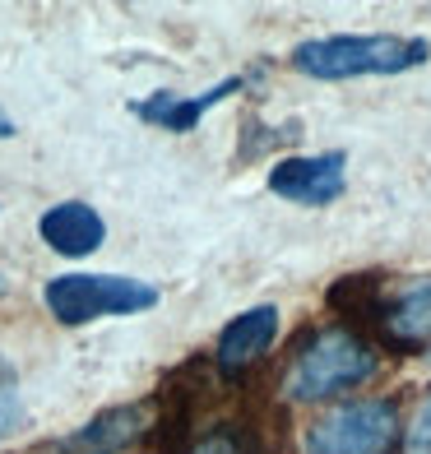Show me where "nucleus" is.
Wrapping results in <instances>:
<instances>
[{"label":"nucleus","instance_id":"1","mask_svg":"<svg viewBox=\"0 0 431 454\" xmlns=\"http://www.w3.org/2000/svg\"><path fill=\"white\" fill-rule=\"evenodd\" d=\"M293 70L306 79H380V74H408L431 60L427 37H404V33H334V37H311L293 47Z\"/></svg>","mask_w":431,"mask_h":454},{"label":"nucleus","instance_id":"2","mask_svg":"<svg viewBox=\"0 0 431 454\" xmlns=\"http://www.w3.org/2000/svg\"><path fill=\"white\" fill-rule=\"evenodd\" d=\"M372 376H376L372 343L343 325H330V329H316L297 348V357L283 376V389L293 403H320V399L343 395V389L366 385Z\"/></svg>","mask_w":431,"mask_h":454},{"label":"nucleus","instance_id":"3","mask_svg":"<svg viewBox=\"0 0 431 454\" xmlns=\"http://www.w3.org/2000/svg\"><path fill=\"white\" fill-rule=\"evenodd\" d=\"M47 311L60 325H89L102 316H139L158 306V287L121 274H56L43 287Z\"/></svg>","mask_w":431,"mask_h":454},{"label":"nucleus","instance_id":"4","mask_svg":"<svg viewBox=\"0 0 431 454\" xmlns=\"http://www.w3.org/2000/svg\"><path fill=\"white\" fill-rule=\"evenodd\" d=\"M399 441V408L389 399H348L306 431V454H389Z\"/></svg>","mask_w":431,"mask_h":454},{"label":"nucleus","instance_id":"5","mask_svg":"<svg viewBox=\"0 0 431 454\" xmlns=\"http://www.w3.org/2000/svg\"><path fill=\"white\" fill-rule=\"evenodd\" d=\"M348 185V153H311V158H278L270 168V191L302 209H320L334 204Z\"/></svg>","mask_w":431,"mask_h":454},{"label":"nucleus","instance_id":"6","mask_svg":"<svg viewBox=\"0 0 431 454\" xmlns=\"http://www.w3.org/2000/svg\"><path fill=\"white\" fill-rule=\"evenodd\" d=\"M139 436H149V403H116V408L93 412L70 436L51 441L43 454H121Z\"/></svg>","mask_w":431,"mask_h":454},{"label":"nucleus","instance_id":"7","mask_svg":"<svg viewBox=\"0 0 431 454\" xmlns=\"http://www.w3.org/2000/svg\"><path fill=\"white\" fill-rule=\"evenodd\" d=\"M274 339H278V306L260 301V306H251V311H241L223 325V334L214 343V366L223 376H241L246 366H255L270 353Z\"/></svg>","mask_w":431,"mask_h":454},{"label":"nucleus","instance_id":"8","mask_svg":"<svg viewBox=\"0 0 431 454\" xmlns=\"http://www.w3.org/2000/svg\"><path fill=\"white\" fill-rule=\"evenodd\" d=\"M246 89V74H228V79H218L214 89H204L195 98H181V93H153V98H144V102H130V112L139 121H149V126L158 130H172V135H191L200 126V116L204 112H214L218 102H228L232 93Z\"/></svg>","mask_w":431,"mask_h":454},{"label":"nucleus","instance_id":"9","mask_svg":"<svg viewBox=\"0 0 431 454\" xmlns=\"http://www.w3.org/2000/svg\"><path fill=\"white\" fill-rule=\"evenodd\" d=\"M37 237H43L56 255H93L102 241H107V223L93 204L84 200H66V204H51V209L37 218Z\"/></svg>","mask_w":431,"mask_h":454},{"label":"nucleus","instance_id":"10","mask_svg":"<svg viewBox=\"0 0 431 454\" xmlns=\"http://www.w3.org/2000/svg\"><path fill=\"white\" fill-rule=\"evenodd\" d=\"M380 325H385V334L395 339V343H418L431 334V278L418 283V287H408L404 297H395L380 311Z\"/></svg>","mask_w":431,"mask_h":454},{"label":"nucleus","instance_id":"11","mask_svg":"<svg viewBox=\"0 0 431 454\" xmlns=\"http://www.w3.org/2000/svg\"><path fill=\"white\" fill-rule=\"evenodd\" d=\"M186 454H255V445H251V436H246V431L218 427V431H209L204 441H195Z\"/></svg>","mask_w":431,"mask_h":454},{"label":"nucleus","instance_id":"12","mask_svg":"<svg viewBox=\"0 0 431 454\" xmlns=\"http://www.w3.org/2000/svg\"><path fill=\"white\" fill-rule=\"evenodd\" d=\"M19 418H24V403H19V385H14V371L0 362V441L10 436V431L19 427Z\"/></svg>","mask_w":431,"mask_h":454},{"label":"nucleus","instance_id":"13","mask_svg":"<svg viewBox=\"0 0 431 454\" xmlns=\"http://www.w3.org/2000/svg\"><path fill=\"white\" fill-rule=\"evenodd\" d=\"M404 454H431V395L422 399L413 427H408V436H404Z\"/></svg>","mask_w":431,"mask_h":454},{"label":"nucleus","instance_id":"14","mask_svg":"<svg viewBox=\"0 0 431 454\" xmlns=\"http://www.w3.org/2000/svg\"><path fill=\"white\" fill-rule=\"evenodd\" d=\"M14 135V121L5 116V107H0V139H10Z\"/></svg>","mask_w":431,"mask_h":454},{"label":"nucleus","instance_id":"15","mask_svg":"<svg viewBox=\"0 0 431 454\" xmlns=\"http://www.w3.org/2000/svg\"><path fill=\"white\" fill-rule=\"evenodd\" d=\"M0 293H5V278H0Z\"/></svg>","mask_w":431,"mask_h":454},{"label":"nucleus","instance_id":"16","mask_svg":"<svg viewBox=\"0 0 431 454\" xmlns=\"http://www.w3.org/2000/svg\"><path fill=\"white\" fill-rule=\"evenodd\" d=\"M427 362H431V348H427Z\"/></svg>","mask_w":431,"mask_h":454}]
</instances>
